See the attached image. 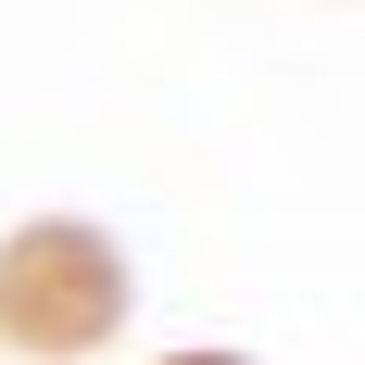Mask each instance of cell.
<instances>
[{
    "mask_svg": "<svg viewBox=\"0 0 365 365\" xmlns=\"http://www.w3.org/2000/svg\"><path fill=\"white\" fill-rule=\"evenodd\" d=\"M126 302H139V277H126V252L88 215H38V227L0 240V340L13 353L76 365V353H101L126 328Z\"/></svg>",
    "mask_w": 365,
    "mask_h": 365,
    "instance_id": "cell-1",
    "label": "cell"
},
{
    "mask_svg": "<svg viewBox=\"0 0 365 365\" xmlns=\"http://www.w3.org/2000/svg\"><path fill=\"white\" fill-rule=\"evenodd\" d=\"M177 365H240V353H177Z\"/></svg>",
    "mask_w": 365,
    "mask_h": 365,
    "instance_id": "cell-2",
    "label": "cell"
}]
</instances>
